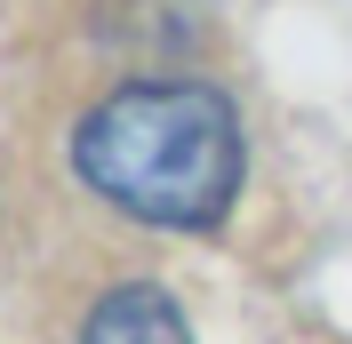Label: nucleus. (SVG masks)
I'll return each instance as SVG.
<instances>
[{"label": "nucleus", "instance_id": "f257e3e1", "mask_svg": "<svg viewBox=\"0 0 352 344\" xmlns=\"http://www.w3.org/2000/svg\"><path fill=\"white\" fill-rule=\"evenodd\" d=\"M72 160L112 208L168 233H217L241 193V120L200 80H136L80 120Z\"/></svg>", "mask_w": 352, "mask_h": 344}, {"label": "nucleus", "instance_id": "f03ea898", "mask_svg": "<svg viewBox=\"0 0 352 344\" xmlns=\"http://www.w3.org/2000/svg\"><path fill=\"white\" fill-rule=\"evenodd\" d=\"M80 344H192V336H184V312H176L168 288L129 280V288H112V297L88 312Z\"/></svg>", "mask_w": 352, "mask_h": 344}]
</instances>
